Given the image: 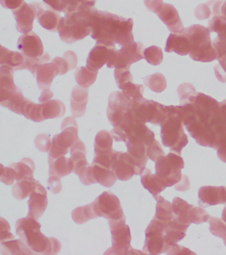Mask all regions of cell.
<instances>
[{
	"label": "cell",
	"mask_w": 226,
	"mask_h": 255,
	"mask_svg": "<svg viewBox=\"0 0 226 255\" xmlns=\"http://www.w3.org/2000/svg\"><path fill=\"white\" fill-rule=\"evenodd\" d=\"M91 37L96 44L116 47V44L125 46L134 41L132 19H126L108 11L92 7L90 17Z\"/></svg>",
	"instance_id": "1"
},
{
	"label": "cell",
	"mask_w": 226,
	"mask_h": 255,
	"mask_svg": "<svg viewBox=\"0 0 226 255\" xmlns=\"http://www.w3.org/2000/svg\"><path fill=\"white\" fill-rule=\"evenodd\" d=\"M40 223L31 217L19 219L15 223V231L21 240L34 255H57L61 244L56 238H49L41 231Z\"/></svg>",
	"instance_id": "2"
},
{
	"label": "cell",
	"mask_w": 226,
	"mask_h": 255,
	"mask_svg": "<svg viewBox=\"0 0 226 255\" xmlns=\"http://www.w3.org/2000/svg\"><path fill=\"white\" fill-rule=\"evenodd\" d=\"M92 7L82 6L78 11L65 15L61 21L59 30V36L62 41L72 44L90 35Z\"/></svg>",
	"instance_id": "3"
},
{
	"label": "cell",
	"mask_w": 226,
	"mask_h": 255,
	"mask_svg": "<svg viewBox=\"0 0 226 255\" xmlns=\"http://www.w3.org/2000/svg\"><path fill=\"white\" fill-rule=\"evenodd\" d=\"M78 126L74 117L66 118L61 125V132L53 137L49 157L65 156L79 139Z\"/></svg>",
	"instance_id": "4"
},
{
	"label": "cell",
	"mask_w": 226,
	"mask_h": 255,
	"mask_svg": "<svg viewBox=\"0 0 226 255\" xmlns=\"http://www.w3.org/2000/svg\"><path fill=\"white\" fill-rule=\"evenodd\" d=\"M112 246L104 255H123L132 254L134 251L130 245V229L126 224V218L109 220Z\"/></svg>",
	"instance_id": "5"
},
{
	"label": "cell",
	"mask_w": 226,
	"mask_h": 255,
	"mask_svg": "<svg viewBox=\"0 0 226 255\" xmlns=\"http://www.w3.org/2000/svg\"><path fill=\"white\" fill-rule=\"evenodd\" d=\"M92 203L97 217H104L108 220L125 219L118 197L110 191H105Z\"/></svg>",
	"instance_id": "6"
},
{
	"label": "cell",
	"mask_w": 226,
	"mask_h": 255,
	"mask_svg": "<svg viewBox=\"0 0 226 255\" xmlns=\"http://www.w3.org/2000/svg\"><path fill=\"white\" fill-rule=\"evenodd\" d=\"M78 177L84 185H90L98 183L107 187L113 186L118 179L112 169L103 166L94 161L92 165H88L86 168L83 169Z\"/></svg>",
	"instance_id": "7"
},
{
	"label": "cell",
	"mask_w": 226,
	"mask_h": 255,
	"mask_svg": "<svg viewBox=\"0 0 226 255\" xmlns=\"http://www.w3.org/2000/svg\"><path fill=\"white\" fill-rule=\"evenodd\" d=\"M131 103L132 101L122 91H116L110 94L107 108V116L113 127H118L124 123Z\"/></svg>",
	"instance_id": "8"
},
{
	"label": "cell",
	"mask_w": 226,
	"mask_h": 255,
	"mask_svg": "<svg viewBox=\"0 0 226 255\" xmlns=\"http://www.w3.org/2000/svg\"><path fill=\"white\" fill-rule=\"evenodd\" d=\"M113 137L112 133L107 130L99 131L94 142V162L111 168V161L115 151L112 147Z\"/></svg>",
	"instance_id": "9"
},
{
	"label": "cell",
	"mask_w": 226,
	"mask_h": 255,
	"mask_svg": "<svg viewBox=\"0 0 226 255\" xmlns=\"http://www.w3.org/2000/svg\"><path fill=\"white\" fill-rule=\"evenodd\" d=\"M139 48L138 44L135 43L123 46L120 50L115 49L107 66L111 69L130 68L132 63L141 59Z\"/></svg>",
	"instance_id": "10"
},
{
	"label": "cell",
	"mask_w": 226,
	"mask_h": 255,
	"mask_svg": "<svg viewBox=\"0 0 226 255\" xmlns=\"http://www.w3.org/2000/svg\"><path fill=\"white\" fill-rule=\"evenodd\" d=\"M39 3H27L16 9L13 10V14L16 20V29L21 33H27L32 31L33 21L37 18Z\"/></svg>",
	"instance_id": "11"
},
{
	"label": "cell",
	"mask_w": 226,
	"mask_h": 255,
	"mask_svg": "<svg viewBox=\"0 0 226 255\" xmlns=\"http://www.w3.org/2000/svg\"><path fill=\"white\" fill-rule=\"evenodd\" d=\"M17 49L21 52L25 59H38L45 53L40 37L33 31L24 33L19 38Z\"/></svg>",
	"instance_id": "12"
},
{
	"label": "cell",
	"mask_w": 226,
	"mask_h": 255,
	"mask_svg": "<svg viewBox=\"0 0 226 255\" xmlns=\"http://www.w3.org/2000/svg\"><path fill=\"white\" fill-rule=\"evenodd\" d=\"M111 168L118 179L127 181L136 173L134 159L129 153L115 151L111 161Z\"/></svg>",
	"instance_id": "13"
},
{
	"label": "cell",
	"mask_w": 226,
	"mask_h": 255,
	"mask_svg": "<svg viewBox=\"0 0 226 255\" xmlns=\"http://www.w3.org/2000/svg\"><path fill=\"white\" fill-rule=\"evenodd\" d=\"M22 91L17 86L9 89H0V105L13 113L23 115L27 102Z\"/></svg>",
	"instance_id": "14"
},
{
	"label": "cell",
	"mask_w": 226,
	"mask_h": 255,
	"mask_svg": "<svg viewBox=\"0 0 226 255\" xmlns=\"http://www.w3.org/2000/svg\"><path fill=\"white\" fill-rule=\"evenodd\" d=\"M47 205V191L39 183L36 189L30 195V199L28 201L29 211L27 217L38 220L46 210Z\"/></svg>",
	"instance_id": "15"
},
{
	"label": "cell",
	"mask_w": 226,
	"mask_h": 255,
	"mask_svg": "<svg viewBox=\"0 0 226 255\" xmlns=\"http://www.w3.org/2000/svg\"><path fill=\"white\" fill-rule=\"evenodd\" d=\"M114 50L115 48L96 44L89 53L87 67L93 71L98 72L103 66L108 63Z\"/></svg>",
	"instance_id": "16"
},
{
	"label": "cell",
	"mask_w": 226,
	"mask_h": 255,
	"mask_svg": "<svg viewBox=\"0 0 226 255\" xmlns=\"http://www.w3.org/2000/svg\"><path fill=\"white\" fill-rule=\"evenodd\" d=\"M60 75V71L57 64L52 61L51 63L41 64L35 70L33 76L37 79L39 89H50L53 80L57 75Z\"/></svg>",
	"instance_id": "17"
},
{
	"label": "cell",
	"mask_w": 226,
	"mask_h": 255,
	"mask_svg": "<svg viewBox=\"0 0 226 255\" xmlns=\"http://www.w3.org/2000/svg\"><path fill=\"white\" fill-rule=\"evenodd\" d=\"M63 18L59 12L56 10L53 9L49 6L48 9H45L44 5L39 3L37 19H38L40 25L45 29L52 32H59Z\"/></svg>",
	"instance_id": "18"
},
{
	"label": "cell",
	"mask_w": 226,
	"mask_h": 255,
	"mask_svg": "<svg viewBox=\"0 0 226 255\" xmlns=\"http://www.w3.org/2000/svg\"><path fill=\"white\" fill-rule=\"evenodd\" d=\"M88 101V89L75 86L71 96V109L75 118L82 117L86 111Z\"/></svg>",
	"instance_id": "19"
},
{
	"label": "cell",
	"mask_w": 226,
	"mask_h": 255,
	"mask_svg": "<svg viewBox=\"0 0 226 255\" xmlns=\"http://www.w3.org/2000/svg\"><path fill=\"white\" fill-rule=\"evenodd\" d=\"M49 176H57L62 178L67 176L74 170L72 159L69 157L61 156L53 158L49 157Z\"/></svg>",
	"instance_id": "20"
},
{
	"label": "cell",
	"mask_w": 226,
	"mask_h": 255,
	"mask_svg": "<svg viewBox=\"0 0 226 255\" xmlns=\"http://www.w3.org/2000/svg\"><path fill=\"white\" fill-rule=\"evenodd\" d=\"M86 155V147L84 143L79 139L71 149V159H72L74 165L73 172L76 175L80 174L83 169L90 165L87 161Z\"/></svg>",
	"instance_id": "21"
},
{
	"label": "cell",
	"mask_w": 226,
	"mask_h": 255,
	"mask_svg": "<svg viewBox=\"0 0 226 255\" xmlns=\"http://www.w3.org/2000/svg\"><path fill=\"white\" fill-rule=\"evenodd\" d=\"M25 58L22 54L17 51H10L6 47L1 46L0 48V64L6 65L14 70V71L23 70Z\"/></svg>",
	"instance_id": "22"
},
{
	"label": "cell",
	"mask_w": 226,
	"mask_h": 255,
	"mask_svg": "<svg viewBox=\"0 0 226 255\" xmlns=\"http://www.w3.org/2000/svg\"><path fill=\"white\" fill-rule=\"evenodd\" d=\"M38 181L33 177H27L22 180L17 181L12 188V194L15 199L23 200L30 197L33 191L36 189Z\"/></svg>",
	"instance_id": "23"
},
{
	"label": "cell",
	"mask_w": 226,
	"mask_h": 255,
	"mask_svg": "<svg viewBox=\"0 0 226 255\" xmlns=\"http://www.w3.org/2000/svg\"><path fill=\"white\" fill-rule=\"evenodd\" d=\"M0 250L3 255H34L21 239L1 242Z\"/></svg>",
	"instance_id": "24"
},
{
	"label": "cell",
	"mask_w": 226,
	"mask_h": 255,
	"mask_svg": "<svg viewBox=\"0 0 226 255\" xmlns=\"http://www.w3.org/2000/svg\"><path fill=\"white\" fill-rule=\"evenodd\" d=\"M41 104V114L43 121L63 117L66 111L64 104L59 100H50Z\"/></svg>",
	"instance_id": "25"
},
{
	"label": "cell",
	"mask_w": 226,
	"mask_h": 255,
	"mask_svg": "<svg viewBox=\"0 0 226 255\" xmlns=\"http://www.w3.org/2000/svg\"><path fill=\"white\" fill-rule=\"evenodd\" d=\"M9 166L13 169L17 181L22 180L27 177H33L35 165L32 159L25 157L17 163H11Z\"/></svg>",
	"instance_id": "26"
},
{
	"label": "cell",
	"mask_w": 226,
	"mask_h": 255,
	"mask_svg": "<svg viewBox=\"0 0 226 255\" xmlns=\"http://www.w3.org/2000/svg\"><path fill=\"white\" fill-rule=\"evenodd\" d=\"M98 73L92 71L87 66L78 67L75 71V78L79 86L88 89L96 81Z\"/></svg>",
	"instance_id": "27"
},
{
	"label": "cell",
	"mask_w": 226,
	"mask_h": 255,
	"mask_svg": "<svg viewBox=\"0 0 226 255\" xmlns=\"http://www.w3.org/2000/svg\"><path fill=\"white\" fill-rule=\"evenodd\" d=\"M73 221L77 224H84L90 219L98 218L94 212L93 203L77 207L72 212Z\"/></svg>",
	"instance_id": "28"
},
{
	"label": "cell",
	"mask_w": 226,
	"mask_h": 255,
	"mask_svg": "<svg viewBox=\"0 0 226 255\" xmlns=\"http://www.w3.org/2000/svg\"><path fill=\"white\" fill-rule=\"evenodd\" d=\"M96 0H62L63 12L65 14L77 11L82 6L94 7Z\"/></svg>",
	"instance_id": "29"
},
{
	"label": "cell",
	"mask_w": 226,
	"mask_h": 255,
	"mask_svg": "<svg viewBox=\"0 0 226 255\" xmlns=\"http://www.w3.org/2000/svg\"><path fill=\"white\" fill-rule=\"evenodd\" d=\"M115 79L119 89L128 81H132V76L130 72V68L126 69H116L114 71Z\"/></svg>",
	"instance_id": "30"
},
{
	"label": "cell",
	"mask_w": 226,
	"mask_h": 255,
	"mask_svg": "<svg viewBox=\"0 0 226 255\" xmlns=\"http://www.w3.org/2000/svg\"><path fill=\"white\" fill-rule=\"evenodd\" d=\"M35 143L37 148L43 152H48L50 151L52 145L51 137L45 133H41L37 135L35 139Z\"/></svg>",
	"instance_id": "31"
},
{
	"label": "cell",
	"mask_w": 226,
	"mask_h": 255,
	"mask_svg": "<svg viewBox=\"0 0 226 255\" xmlns=\"http://www.w3.org/2000/svg\"><path fill=\"white\" fill-rule=\"evenodd\" d=\"M0 180L7 185H12L15 179V173L14 170L11 166L4 167L1 164V174H0Z\"/></svg>",
	"instance_id": "32"
},
{
	"label": "cell",
	"mask_w": 226,
	"mask_h": 255,
	"mask_svg": "<svg viewBox=\"0 0 226 255\" xmlns=\"http://www.w3.org/2000/svg\"><path fill=\"white\" fill-rule=\"evenodd\" d=\"M0 231H0V235H1L0 241H1V243L15 239L14 235H13L12 233H10V226H9L8 222L3 218H1Z\"/></svg>",
	"instance_id": "33"
},
{
	"label": "cell",
	"mask_w": 226,
	"mask_h": 255,
	"mask_svg": "<svg viewBox=\"0 0 226 255\" xmlns=\"http://www.w3.org/2000/svg\"><path fill=\"white\" fill-rule=\"evenodd\" d=\"M48 189L54 194L60 193L62 189V183L60 177L57 176H49L48 179Z\"/></svg>",
	"instance_id": "34"
},
{
	"label": "cell",
	"mask_w": 226,
	"mask_h": 255,
	"mask_svg": "<svg viewBox=\"0 0 226 255\" xmlns=\"http://www.w3.org/2000/svg\"><path fill=\"white\" fill-rule=\"evenodd\" d=\"M53 61L57 64L59 71H60V75H65V74L68 73L71 70L69 62L64 57H57Z\"/></svg>",
	"instance_id": "35"
},
{
	"label": "cell",
	"mask_w": 226,
	"mask_h": 255,
	"mask_svg": "<svg viewBox=\"0 0 226 255\" xmlns=\"http://www.w3.org/2000/svg\"><path fill=\"white\" fill-rule=\"evenodd\" d=\"M24 0H0V3L5 9H16L24 3Z\"/></svg>",
	"instance_id": "36"
},
{
	"label": "cell",
	"mask_w": 226,
	"mask_h": 255,
	"mask_svg": "<svg viewBox=\"0 0 226 255\" xmlns=\"http://www.w3.org/2000/svg\"><path fill=\"white\" fill-rule=\"evenodd\" d=\"M63 57L65 58L69 62L71 70L74 69L76 67L77 63H78V57H77L76 54L75 52L67 51L64 53Z\"/></svg>",
	"instance_id": "37"
},
{
	"label": "cell",
	"mask_w": 226,
	"mask_h": 255,
	"mask_svg": "<svg viewBox=\"0 0 226 255\" xmlns=\"http://www.w3.org/2000/svg\"><path fill=\"white\" fill-rule=\"evenodd\" d=\"M43 1L53 9L58 12L63 11L62 0H43Z\"/></svg>",
	"instance_id": "38"
},
{
	"label": "cell",
	"mask_w": 226,
	"mask_h": 255,
	"mask_svg": "<svg viewBox=\"0 0 226 255\" xmlns=\"http://www.w3.org/2000/svg\"><path fill=\"white\" fill-rule=\"evenodd\" d=\"M54 94L50 89L43 90L39 97V101L40 103H46V102L50 101L51 98L53 97Z\"/></svg>",
	"instance_id": "39"
}]
</instances>
